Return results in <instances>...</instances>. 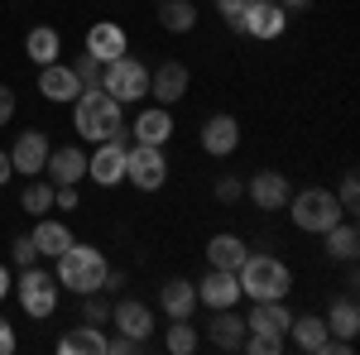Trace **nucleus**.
<instances>
[{
    "label": "nucleus",
    "mask_w": 360,
    "mask_h": 355,
    "mask_svg": "<svg viewBox=\"0 0 360 355\" xmlns=\"http://www.w3.org/2000/svg\"><path fill=\"white\" fill-rule=\"evenodd\" d=\"M72 130L91 144H101V139H120L125 135V110L115 101L111 91H82L77 101H72Z\"/></svg>",
    "instance_id": "1"
},
{
    "label": "nucleus",
    "mask_w": 360,
    "mask_h": 355,
    "mask_svg": "<svg viewBox=\"0 0 360 355\" xmlns=\"http://www.w3.org/2000/svg\"><path fill=\"white\" fill-rule=\"evenodd\" d=\"M106 273H111V264H106V254L96 245H72L58 254V288H68V293H101L106 288Z\"/></svg>",
    "instance_id": "2"
},
{
    "label": "nucleus",
    "mask_w": 360,
    "mask_h": 355,
    "mask_svg": "<svg viewBox=\"0 0 360 355\" xmlns=\"http://www.w3.org/2000/svg\"><path fill=\"white\" fill-rule=\"evenodd\" d=\"M236 278H240V298H250V302L283 298V293L293 288L288 264L274 259V254H245V259H240V269H236Z\"/></svg>",
    "instance_id": "3"
},
{
    "label": "nucleus",
    "mask_w": 360,
    "mask_h": 355,
    "mask_svg": "<svg viewBox=\"0 0 360 355\" xmlns=\"http://www.w3.org/2000/svg\"><path fill=\"white\" fill-rule=\"evenodd\" d=\"M288 212H293V226L307 231V235H322V231H332L336 221L346 217L341 212V202H336V192L327 188H303L288 197Z\"/></svg>",
    "instance_id": "4"
},
{
    "label": "nucleus",
    "mask_w": 360,
    "mask_h": 355,
    "mask_svg": "<svg viewBox=\"0 0 360 355\" xmlns=\"http://www.w3.org/2000/svg\"><path fill=\"white\" fill-rule=\"evenodd\" d=\"M101 91H111L120 106H130L139 96H149V67L130 53L111 58V63H101Z\"/></svg>",
    "instance_id": "5"
},
{
    "label": "nucleus",
    "mask_w": 360,
    "mask_h": 355,
    "mask_svg": "<svg viewBox=\"0 0 360 355\" xmlns=\"http://www.w3.org/2000/svg\"><path fill=\"white\" fill-rule=\"evenodd\" d=\"M125 183L139 192H159L168 183V159L159 144H125Z\"/></svg>",
    "instance_id": "6"
},
{
    "label": "nucleus",
    "mask_w": 360,
    "mask_h": 355,
    "mask_svg": "<svg viewBox=\"0 0 360 355\" xmlns=\"http://www.w3.org/2000/svg\"><path fill=\"white\" fill-rule=\"evenodd\" d=\"M15 293H20V307H25L29 317H34V322H44V317H53V312H58V273L29 264Z\"/></svg>",
    "instance_id": "7"
},
{
    "label": "nucleus",
    "mask_w": 360,
    "mask_h": 355,
    "mask_svg": "<svg viewBox=\"0 0 360 355\" xmlns=\"http://www.w3.org/2000/svg\"><path fill=\"white\" fill-rule=\"evenodd\" d=\"M86 178H91L96 188H115V183H125V135H120V139H101V144H96V154L86 159Z\"/></svg>",
    "instance_id": "8"
},
{
    "label": "nucleus",
    "mask_w": 360,
    "mask_h": 355,
    "mask_svg": "<svg viewBox=\"0 0 360 355\" xmlns=\"http://www.w3.org/2000/svg\"><path fill=\"white\" fill-rule=\"evenodd\" d=\"M39 91H44V101H58V106H72L77 96H82V82H77V72H72V63H49V67H39Z\"/></svg>",
    "instance_id": "9"
},
{
    "label": "nucleus",
    "mask_w": 360,
    "mask_h": 355,
    "mask_svg": "<svg viewBox=\"0 0 360 355\" xmlns=\"http://www.w3.org/2000/svg\"><path fill=\"white\" fill-rule=\"evenodd\" d=\"M188 67L178 63V58H168V63H159L154 72H149V96L159 101V106H178L183 96H188Z\"/></svg>",
    "instance_id": "10"
},
{
    "label": "nucleus",
    "mask_w": 360,
    "mask_h": 355,
    "mask_svg": "<svg viewBox=\"0 0 360 355\" xmlns=\"http://www.w3.org/2000/svg\"><path fill=\"white\" fill-rule=\"evenodd\" d=\"M44 173H49V183L53 188H77L86 178V154L77 144H63V149H49V159H44Z\"/></svg>",
    "instance_id": "11"
},
{
    "label": "nucleus",
    "mask_w": 360,
    "mask_h": 355,
    "mask_svg": "<svg viewBox=\"0 0 360 355\" xmlns=\"http://www.w3.org/2000/svg\"><path fill=\"white\" fill-rule=\"evenodd\" d=\"M240 29H245V34H255V39H278V34L288 29V10H283L278 0H250Z\"/></svg>",
    "instance_id": "12"
},
{
    "label": "nucleus",
    "mask_w": 360,
    "mask_h": 355,
    "mask_svg": "<svg viewBox=\"0 0 360 355\" xmlns=\"http://www.w3.org/2000/svg\"><path fill=\"white\" fill-rule=\"evenodd\" d=\"M197 302L202 307H236L240 302V278H236V269H207V278L197 283Z\"/></svg>",
    "instance_id": "13"
},
{
    "label": "nucleus",
    "mask_w": 360,
    "mask_h": 355,
    "mask_svg": "<svg viewBox=\"0 0 360 355\" xmlns=\"http://www.w3.org/2000/svg\"><path fill=\"white\" fill-rule=\"evenodd\" d=\"M245 192H250V202H255L259 212H283V207H288V197H293L288 178L274 173V168H269V173H255V178L245 183Z\"/></svg>",
    "instance_id": "14"
},
{
    "label": "nucleus",
    "mask_w": 360,
    "mask_h": 355,
    "mask_svg": "<svg viewBox=\"0 0 360 355\" xmlns=\"http://www.w3.org/2000/svg\"><path fill=\"white\" fill-rule=\"evenodd\" d=\"M49 135L44 130H25V135L15 139V149H10V164H15V173H25V178H34V173H44V159H49Z\"/></svg>",
    "instance_id": "15"
},
{
    "label": "nucleus",
    "mask_w": 360,
    "mask_h": 355,
    "mask_svg": "<svg viewBox=\"0 0 360 355\" xmlns=\"http://www.w3.org/2000/svg\"><path fill=\"white\" fill-rule=\"evenodd\" d=\"M236 144H240V120H236V115H212V120L202 125V149H207L212 159L236 154Z\"/></svg>",
    "instance_id": "16"
},
{
    "label": "nucleus",
    "mask_w": 360,
    "mask_h": 355,
    "mask_svg": "<svg viewBox=\"0 0 360 355\" xmlns=\"http://www.w3.org/2000/svg\"><path fill=\"white\" fill-rule=\"evenodd\" d=\"M86 53L96 58V63H111V58L130 53V39H125V29H120V25L101 20V25L86 29Z\"/></svg>",
    "instance_id": "17"
},
{
    "label": "nucleus",
    "mask_w": 360,
    "mask_h": 355,
    "mask_svg": "<svg viewBox=\"0 0 360 355\" xmlns=\"http://www.w3.org/2000/svg\"><path fill=\"white\" fill-rule=\"evenodd\" d=\"M111 322L120 327V336H130V341H149V331H154V312L144 307V302H135V298H125V302H115L111 307Z\"/></svg>",
    "instance_id": "18"
},
{
    "label": "nucleus",
    "mask_w": 360,
    "mask_h": 355,
    "mask_svg": "<svg viewBox=\"0 0 360 355\" xmlns=\"http://www.w3.org/2000/svg\"><path fill=\"white\" fill-rule=\"evenodd\" d=\"M130 135H135V144H159V149H164L168 139H173V115H168V106L139 110L135 125H130Z\"/></svg>",
    "instance_id": "19"
},
{
    "label": "nucleus",
    "mask_w": 360,
    "mask_h": 355,
    "mask_svg": "<svg viewBox=\"0 0 360 355\" xmlns=\"http://www.w3.org/2000/svg\"><path fill=\"white\" fill-rule=\"evenodd\" d=\"M288 336H293V346L307 355H332V331L322 317H293L288 322Z\"/></svg>",
    "instance_id": "20"
},
{
    "label": "nucleus",
    "mask_w": 360,
    "mask_h": 355,
    "mask_svg": "<svg viewBox=\"0 0 360 355\" xmlns=\"http://www.w3.org/2000/svg\"><path fill=\"white\" fill-rule=\"evenodd\" d=\"M207 341L217 351H240L245 346V317H236L231 307H217L212 312V327H207Z\"/></svg>",
    "instance_id": "21"
},
{
    "label": "nucleus",
    "mask_w": 360,
    "mask_h": 355,
    "mask_svg": "<svg viewBox=\"0 0 360 355\" xmlns=\"http://www.w3.org/2000/svg\"><path fill=\"white\" fill-rule=\"evenodd\" d=\"M25 58H29V63H39V67L58 63V58H63V34H58L53 25H34L25 34Z\"/></svg>",
    "instance_id": "22"
},
{
    "label": "nucleus",
    "mask_w": 360,
    "mask_h": 355,
    "mask_svg": "<svg viewBox=\"0 0 360 355\" xmlns=\"http://www.w3.org/2000/svg\"><path fill=\"white\" fill-rule=\"evenodd\" d=\"M250 250L240 235H231V231H217L212 240H207V269H240V259H245Z\"/></svg>",
    "instance_id": "23"
},
{
    "label": "nucleus",
    "mask_w": 360,
    "mask_h": 355,
    "mask_svg": "<svg viewBox=\"0 0 360 355\" xmlns=\"http://www.w3.org/2000/svg\"><path fill=\"white\" fill-rule=\"evenodd\" d=\"M101 351H106V331L91 327V322L58 336V355H101Z\"/></svg>",
    "instance_id": "24"
},
{
    "label": "nucleus",
    "mask_w": 360,
    "mask_h": 355,
    "mask_svg": "<svg viewBox=\"0 0 360 355\" xmlns=\"http://www.w3.org/2000/svg\"><path fill=\"white\" fill-rule=\"evenodd\" d=\"M288 322H293V312L283 307V298H269V302H255V312L245 317V331H274V336H288Z\"/></svg>",
    "instance_id": "25"
},
{
    "label": "nucleus",
    "mask_w": 360,
    "mask_h": 355,
    "mask_svg": "<svg viewBox=\"0 0 360 355\" xmlns=\"http://www.w3.org/2000/svg\"><path fill=\"white\" fill-rule=\"evenodd\" d=\"M159 307H164L168 317H193L197 283H193V278H168L164 288H159Z\"/></svg>",
    "instance_id": "26"
},
{
    "label": "nucleus",
    "mask_w": 360,
    "mask_h": 355,
    "mask_svg": "<svg viewBox=\"0 0 360 355\" xmlns=\"http://www.w3.org/2000/svg\"><path fill=\"white\" fill-rule=\"evenodd\" d=\"M322 322H327V331H332L336 341H356V331H360V307H356V298H351V293H346V298H336L332 312H327Z\"/></svg>",
    "instance_id": "27"
},
{
    "label": "nucleus",
    "mask_w": 360,
    "mask_h": 355,
    "mask_svg": "<svg viewBox=\"0 0 360 355\" xmlns=\"http://www.w3.org/2000/svg\"><path fill=\"white\" fill-rule=\"evenodd\" d=\"M327 235V259H341V264H351L360 254V231L351 226V221H336L332 231H322Z\"/></svg>",
    "instance_id": "28"
},
{
    "label": "nucleus",
    "mask_w": 360,
    "mask_h": 355,
    "mask_svg": "<svg viewBox=\"0 0 360 355\" xmlns=\"http://www.w3.org/2000/svg\"><path fill=\"white\" fill-rule=\"evenodd\" d=\"M34 245H39V254H63V250L72 245V231L63 226V221H49V217H39V226H34Z\"/></svg>",
    "instance_id": "29"
},
{
    "label": "nucleus",
    "mask_w": 360,
    "mask_h": 355,
    "mask_svg": "<svg viewBox=\"0 0 360 355\" xmlns=\"http://www.w3.org/2000/svg\"><path fill=\"white\" fill-rule=\"evenodd\" d=\"M159 25L168 34H188L197 25V5L193 0H159Z\"/></svg>",
    "instance_id": "30"
},
{
    "label": "nucleus",
    "mask_w": 360,
    "mask_h": 355,
    "mask_svg": "<svg viewBox=\"0 0 360 355\" xmlns=\"http://www.w3.org/2000/svg\"><path fill=\"white\" fill-rule=\"evenodd\" d=\"M164 346L173 355H193L197 351V331L188 327V317H168V336H164Z\"/></svg>",
    "instance_id": "31"
},
{
    "label": "nucleus",
    "mask_w": 360,
    "mask_h": 355,
    "mask_svg": "<svg viewBox=\"0 0 360 355\" xmlns=\"http://www.w3.org/2000/svg\"><path fill=\"white\" fill-rule=\"evenodd\" d=\"M20 207H25L29 217H49V212H53V183H29L25 197H20Z\"/></svg>",
    "instance_id": "32"
},
{
    "label": "nucleus",
    "mask_w": 360,
    "mask_h": 355,
    "mask_svg": "<svg viewBox=\"0 0 360 355\" xmlns=\"http://www.w3.org/2000/svg\"><path fill=\"white\" fill-rule=\"evenodd\" d=\"M283 341H288V336H274V331H245V346H240V351H250V355H278V351H283Z\"/></svg>",
    "instance_id": "33"
},
{
    "label": "nucleus",
    "mask_w": 360,
    "mask_h": 355,
    "mask_svg": "<svg viewBox=\"0 0 360 355\" xmlns=\"http://www.w3.org/2000/svg\"><path fill=\"white\" fill-rule=\"evenodd\" d=\"M82 322L106 327V322H111V302L101 298V293H82Z\"/></svg>",
    "instance_id": "34"
},
{
    "label": "nucleus",
    "mask_w": 360,
    "mask_h": 355,
    "mask_svg": "<svg viewBox=\"0 0 360 355\" xmlns=\"http://www.w3.org/2000/svg\"><path fill=\"white\" fill-rule=\"evenodd\" d=\"M72 72H77V82H82V91H96L101 86V63L91 53H82L77 63H72Z\"/></svg>",
    "instance_id": "35"
},
{
    "label": "nucleus",
    "mask_w": 360,
    "mask_h": 355,
    "mask_svg": "<svg viewBox=\"0 0 360 355\" xmlns=\"http://www.w3.org/2000/svg\"><path fill=\"white\" fill-rule=\"evenodd\" d=\"M10 259H15L20 269H29V264H39V245H34V235H20V240L10 245Z\"/></svg>",
    "instance_id": "36"
},
{
    "label": "nucleus",
    "mask_w": 360,
    "mask_h": 355,
    "mask_svg": "<svg viewBox=\"0 0 360 355\" xmlns=\"http://www.w3.org/2000/svg\"><path fill=\"white\" fill-rule=\"evenodd\" d=\"M336 202H341V212H356V207H360V183H356V173H346V178H341Z\"/></svg>",
    "instance_id": "37"
},
{
    "label": "nucleus",
    "mask_w": 360,
    "mask_h": 355,
    "mask_svg": "<svg viewBox=\"0 0 360 355\" xmlns=\"http://www.w3.org/2000/svg\"><path fill=\"white\" fill-rule=\"evenodd\" d=\"M245 5L250 0H217V10H221V20L231 29H240V20H245Z\"/></svg>",
    "instance_id": "38"
},
{
    "label": "nucleus",
    "mask_w": 360,
    "mask_h": 355,
    "mask_svg": "<svg viewBox=\"0 0 360 355\" xmlns=\"http://www.w3.org/2000/svg\"><path fill=\"white\" fill-rule=\"evenodd\" d=\"M240 192H245V183H240V178H231V173H226V178H217V197H221V202H236Z\"/></svg>",
    "instance_id": "39"
},
{
    "label": "nucleus",
    "mask_w": 360,
    "mask_h": 355,
    "mask_svg": "<svg viewBox=\"0 0 360 355\" xmlns=\"http://www.w3.org/2000/svg\"><path fill=\"white\" fill-rule=\"evenodd\" d=\"M53 207H63V212H77L82 202H77V188H53Z\"/></svg>",
    "instance_id": "40"
},
{
    "label": "nucleus",
    "mask_w": 360,
    "mask_h": 355,
    "mask_svg": "<svg viewBox=\"0 0 360 355\" xmlns=\"http://www.w3.org/2000/svg\"><path fill=\"white\" fill-rule=\"evenodd\" d=\"M10 120H15V91L0 86V125H10Z\"/></svg>",
    "instance_id": "41"
},
{
    "label": "nucleus",
    "mask_w": 360,
    "mask_h": 355,
    "mask_svg": "<svg viewBox=\"0 0 360 355\" xmlns=\"http://www.w3.org/2000/svg\"><path fill=\"white\" fill-rule=\"evenodd\" d=\"M15 346H20V341H15V327L0 317V355H15Z\"/></svg>",
    "instance_id": "42"
},
{
    "label": "nucleus",
    "mask_w": 360,
    "mask_h": 355,
    "mask_svg": "<svg viewBox=\"0 0 360 355\" xmlns=\"http://www.w3.org/2000/svg\"><path fill=\"white\" fill-rule=\"evenodd\" d=\"M106 351H115V355H130V351H139V341H130V336H106Z\"/></svg>",
    "instance_id": "43"
},
{
    "label": "nucleus",
    "mask_w": 360,
    "mask_h": 355,
    "mask_svg": "<svg viewBox=\"0 0 360 355\" xmlns=\"http://www.w3.org/2000/svg\"><path fill=\"white\" fill-rule=\"evenodd\" d=\"M10 178H15V164H10V154H5V149H0V188H5V183H10Z\"/></svg>",
    "instance_id": "44"
},
{
    "label": "nucleus",
    "mask_w": 360,
    "mask_h": 355,
    "mask_svg": "<svg viewBox=\"0 0 360 355\" xmlns=\"http://www.w3.org/2000/svg\"><path fill=\"white\" fill-rule=\"evenodd\" d=\"M278 5H283V10H288V15H293V10H307V5H312V0H278Z\"/></svg>",
    "instance_id": "45"
},
{
    "label": "nucleus",
    "mask_w": 360,
    "mask_h": 355,
    "mask_svg": "<svg viewBox=\"0 0 360 355\" xmlns=\"http://www.w3.org/2000/svg\"><path fill=\"white\" fill-rule=\"evenodd\" d=\"M5 293H10V269L0 264V298H5Z\"/></svg>",
    "instance_id": "46"
}]
</instances>
